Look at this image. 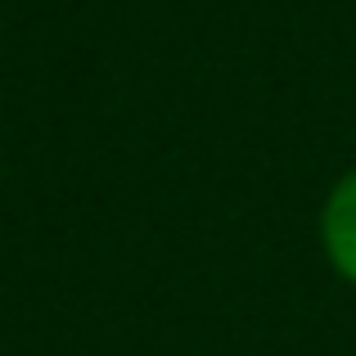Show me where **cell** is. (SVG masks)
I'll return each instance as SVG.
<instances>
[{"label":"cell","instance_id":"obj_1","mask_svg":"<svg viewBox=\"0 0 356 356\" xmlns=\"http://www.w3.org/2000/svg\"><path fill=\"white\" fill-rule=\"evenodd\" d=\"M325 248H330L334 266L356 280V172L325 203Z\"/></svg>","mask_w":356,"mask_h":356}]
</instances>
